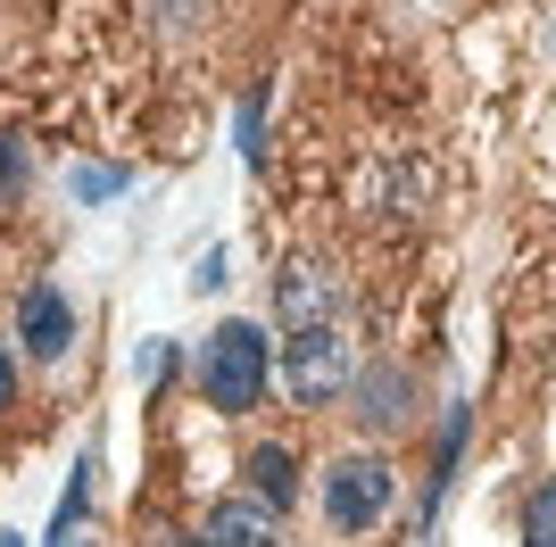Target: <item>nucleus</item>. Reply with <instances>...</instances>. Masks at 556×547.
Wrapping results in <instances>:
<instances>
[{"label": "nucleus", "mask_w": 556, "mask_h": 547, "mask_svg": "<svg viewBox=\"0 0 556 547\" xmlns=\"http://www.w3.org/2000/svg\"><path fill=\"white\" fill-rule=\"evenodd\" d=\"M282 390H291L300 407H332V398H349V341H341V323H325V332H282Z\"/></svg>", "instance_id": "obj_2"}, {"label": "nucleus", "mask_w": 556, "mask_h": 547, "mask_svg": "<svg viewBox=\"0 0 556 547\" xmlns=\"http://www.w3.org/2000/svg\"><path fill=\"white\" fill-rule=\"evenodd\" d=\"M0 547H17V531H0Z\"/></svg>", "instance_id": "obj_15"}, {"label": "nucleus", "mask_w": 556, "mask_h": 547, "mask_svg": "<svg viewBox=\"0 0 556 547\" xmlns=\"http://www.w3.org/2000/svg\"><path fill=\"white\" fill-rule=\"evenodd\" d=\"M9 398H17V357L0 348V415H9Z\"/></svg>", "instance_id": "obj_14"}, {"label": "nucleus", "mask_w": 556, "mask_h": 547, "mask_svg": "<svg viewBox=\"0 0 556 547\" xmlns=\"http://www.w3.org/2000/svg\"><path fill=\"white\" fill-rule=\"evenodd\" d=\"M241 473H250V489L266 506H291V489H300V465H291V448H250V465H241Z\"/></svg>", "instance_id": "obj_9"}, {"label": "nucleus", "mask_w": 556, "mask_h": 547, "mask_svg": "<svg viewBox=\"0 0 556 547\" xmlns=\"http://www.w3.org/2000/svg\"><path fill=\"white\" fill-rule=\"evenodd\" d=\"M116 191H134L125 166H84V175H75V200H116Z\"/></svg>", "instance_id": "obj_12"}, {"label": "nucleus", "mask_w": 556, "mask_h": 547, "mask_svg": "<svg viewBox=\"0 0 556 547\" xmlns=\"http://www.w3.org/2000/svg\"><path fill=\"white\" fill-rule=\"evenodd\" d=\"M175 547H208V539H175Z\"/></svg>", "instance_id": "obj_16"}, {"label": "nucleus", "mask_w": 556, "mask_h": 547, "mask_svg": "<svg viewBox=\"0 0 556 547\" xmlns=\"http://www.w3.org/2000/svg\"><path fill=\"white\" fill-rule=\"evenodd\" d=\"M200 539H208V547H275L282 539V506H266L257 489H232V498L208 506Z\"/></svg>", "instance_id": "obj_6"}, {"label": "nucleus", "mask_w": 556, "mask_h": 547, "mask_svg": "<svg viewBox=\"0 0 556 547\" xmlns=\"http://www.w3.org/2000/svg\"><path fill=\"white\" fill-rule=\"evenodd\" d=\"M25 182H34V150H25V133H0V207L25 200Z\"/></svg>", "instance_id": "obj_10"}, {"label": "nucleus", "mask_w": 556, "mask_h": 547, "mask_svg": "<svg viewBox=\"0 0 556 547\" xmlns=\"http://www.w3.org/2000/svg\"><path fill=\"white\" fill-rule=\"evenodd\" d=\"M50 547H100V514H92V481H75L59 514H50Z\"/></svg>", "instance_id": "obj_8"}, {"label": "nucleus", "mask_w": 556, "mask_h": 547, "mask_svg": "<svg viewBox=\"0 0 556 547\" xmlns=\"http://www.w3.org/2000/svg\"><path fill=\"white\" fill-rule=\"evenodd\" d=\"M200 390H208L216 415H250L266 398V323H216L208 348H200Z\"/></svg>", "instance_id": "obj_1"}, {"label": "nucleus", "mask_w": 556, "mask_h": 547, "mask_svg": "<svg viewBox=\"0 0 556 547\" xmlns=\"http://www.w3.org/2000/svg\"><path fill=\"white\" fill-rule=\"evenodd\" d=\"M17 341H25V357H42V365H59L75 348V307H67L59 282H34L17 298Z\"/></svg>", "instance_id": "obj_5"}, {"label": "nucleus", "mask_w": 556, "mask_h": 547, "mask_svg": "<svg viewBox=\"0 0 556 547\" xmlns=\"http://www.w3.org/2000/svg\"><path fill=\"white\" fill-rule=\"evenodd\" d=\"M523 547H556V481H540L532 514H523Z\"/></svg>", "instance_id": "obj_11"}, {"label": "nucleus", "mask_w": 556, "mask_h": 547, "mask_svg": "<svg viewBox=\"0 0 556 547\" xmlns=\"http://www.w3.org/2000/svg\"><path fill=\"white\" fill-rule=\"evenodd\" d=\"M341 274L332 266H316V257H291L282 266V282H275V323L282 332H325V323H341Z\"/></svg>", "instance_id": "obj_4"}, {"label": "nucleus", "mask_w": 556, "mask_h": 547, "mask_svg": "<svg viewBox=\"0 0 556 547\" xmlns=\"http://www.w3.org/2000/svg\"><path fill=\"white\" fill-rule=\"evenodd\" d=\"M349 407L366 432H399L407 415H416V382L399 373V365H366V373H349Z\"/></svg>", "instance_id": "obj_7"}, {"label": "nucleus", "mask_w": 556, "mask_h": 547, "mask_svg": "<svg viewBox=\"0 0 556 547\" xmlns=\"http://www.w3.org/2000/svg\"><path fill=\"white\" fill-rule=\"evenodd\" d=\"M391 489H399V473L382 456H341L325 473V523L332 531H374L382 506H391Z\"/></svg>", "instance_id": "obj_3"}, {"label": "nucleus", "mask_w": 556, "mask_h": 547, "mask_svg": "<svg viewBox=\"0 0 556 547\" xmlns=\"http://www.w3.org/2000/svg\"><path fill=\"white\" fill-rule=\"evenodd\" d=\"M266 100H241V150H250V158H266Z\"/></svg>", "instance_id": "obj_13"}]
</instances>
